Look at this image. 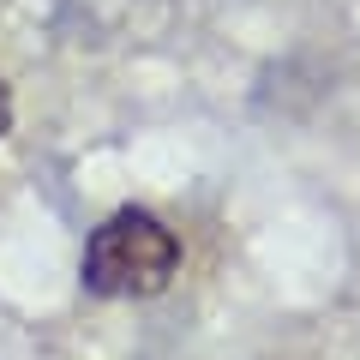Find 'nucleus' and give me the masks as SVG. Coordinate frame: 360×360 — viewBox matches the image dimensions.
I'll use <instances>...</instances> for the list:
<instances>
[{
  "label": "nucleus",
  "mask_w": 360,
  "mask_h": 360,
  "mask_svg": "<svg viewBox=\"0 0 360 360\" xmlns=\"http://www.w3.org/2000/svg\"><path fill=\"white\" fill-rule=\"evenodd\" d=\"M180 276V240L162 217L127 205L84 240V288L103 300H150Z\"/></svg>",
  "instance_id": "nucleus-1"
},
{
  "label": "nucleus",
  "mask_w": 360,
  "mask_h": 360,
  "mask_svg": "<svg viewBox=\"0 0 360 360\" xmlns=\"http://www.w3.org/2000/svg\"><path fill=\"white\" fill-rule=\"evenodd\" d=\"M6 132H13V90L0 84V139H6Z\"/></svg>",
  "instance_id": "nucleus-2"
}]
</instances>
